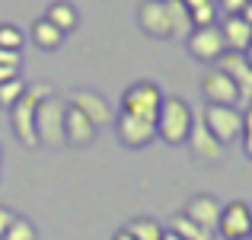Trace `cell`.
Here are the masks:
<instances>
[{
    "mask_svg": "<svg viewBox=\"0 0 252 240\" xmlns=\"http://www.w3.org/2000/svg\"><path fill=\"white\" fill-rule=\"evenodd\" d=\"M55 96L48 83H26V93L10 106V122H13V135L23 148H38L35 138V109L42 99Z\"/></svg>",
    "mask_w": 252,
    "mask_h": 240,
    "instance_id": "cell-1",
    "label": "cell"
},
{
    "mask_svg": "<svg viewBox=\"0 0 252 240\" xmlns=\"http://www.w3.org/2000/svg\"><path fill=\"white\" fill-rule=\"evenodd\" d=\"M154 122H157V138L176 148V144H185L191 125H195V112L182 96H163Z\"/></svg>",
    "mask_w": 252,
    "mask_h": 240,
    "instance_id": "cell-2",
    "label": "cell"
},
{
    "mask_svg": "<svg viewBox=\"0 0 252 240\" xmlns=\"http://www.w3.org/2000/svg\"><path fill=\"white\" fill-rule=\"evenodd\" d=\"M64 116H67V99L48 96L35 109V138L45 148H64Z\"/></svg>",
    "mask_w": 252,
    "mask_h": 240,
    "instance_id": "cell-3",
    "label": "cell"
},
{
    "mask_svg": "<svg viewBox=\"0 0 252 240\" xmlns=\"http://www.w3.org/2000/svg\"><path fill=\"white\" fill-rule=\"evenodd\" d=\"M201 122L208 125V131L223 144V148H227V144H233L236 138L243 135L246 112H243V106H217V103H208V106H204Z\"/></svg>",
    "mask_w": 252,
    "mask_h": 240,
    "instance_id": "cell-4",
    "label": "cell"
},
{
    "mask_svg": "<svg viewBox=\"0 0 252 240\" xmlns=\"http://www.w3.org/2000/svg\"><path fill=\"white\" fill-rule=\"evenodd\" d=\"M185 48L195 61H208V64H217V58L227 55V42H223V32L220 26H195L185 39Z\"/></svg>",
    "mask_w": 252,
    "mask_h": 240,
    "instance_id": "cell-5",
    "label": "cell"
},
{
    "mask_svg": "<svg viewBox=\"0 0 252 240\" xmlns=\"http://www.w3.org/2000/svg\"><path fill=\"white\" fill-rule=\"evenodd\" d=\"M115 135L125 148H147V144L157 141V122L154 119H144V116H134V112H125L115 119Z\"/></svg>",
    "mask_w": 252,
    "mask_h": 240,
    "instance_id": "cell-6",
    "label": "cell"
},
{
    "mask_svg": "<svg viewBox=\"0 0 252 240\" xmlns=\"http://www.w3.org/2000/svg\"><path fill=\"white\" fill-rule=\"evenodd\" d=\"M160 103H163V93L154 80H137V83H131L122 93V109L134 112V116H144V119H157Z\"/></svg>",
    "mask_w": 252,
    "mask_h": 240,
    "instance_id": "cell-7",
    "label": "cell"
},
{
    "mask_svg": "<svg viewBox=\"0 0 252 240\" xmlns=\"http://www.w3.org/2000/svg\"><path fill=\"white\" fill-rule=\"evenodd\" d=\"M217 68L236 83L240 106H252V64L246 61V55H240V51H227L223 58H217Z\"/></svg>",
    "mask_w": 252,
    "mask_h": 240,
    "instance_id": "cell-8",
    "label": "cell"
},
{
    "mask_svg": "<svg viewBox=\"0 0 252 240\" xmlns=\"http://www.w3.org/2000/svg\"><path fill=\"white\" fill-rule=\"evenodd\" d=\"M137 26H141V32H147L154 39H172L166 0H144L141 10H137Z\"/></svg>",
    "mask_w": 252,
    "mask_h": 240,
    "instance_id": "cell-9",
    "label": "cell"
},
{
    "mask_svg": "<svg viewBox=\"0 0 252 240\" xmlns=\"http://www.w3.org/2000/svg\"><path fill=\"white\" fill-rule=\"evenodd\" d=\"M67 103L70 106H77V109L83 112L86 119H90L96 128H102V125H109V122H115V116H112V109H109V103H105V96L102 93H96V90H86V86H80V90H74L67 96Z\"/></svg>",
    "mask_w": 252,
    "mask_h": 240,
    "instance_id": "cell-10",
    "label": "cell"
},
{
    "mask_svg": "<svg viewBox=\"0 0 252 240\" xmlns=\"http://www.w3.org/2000/svg\"><path fill=\"white\" fill-rule=\"evenodd\" d=\"M201 96L208 103H217V106H240V93H236V83L223 74L220 68H211L208 74L201 77Z\"/></svg>",
    "mask_w": 252,
    "mask_h": 240,
    "instance_id": "cell-11",
    "label": "cell"
},
{
    "mask_svg": "<svg viewBox=\"0 0 252 240\" xmlns=\"http://www.w3.org/2000/svg\"><path fill=\"white\" fill-rule=\"evenodd\" d=\"M227 240H240V237H252V218H249V205L246 202H230L220 208V221H217Z\"/></svg>",
    "mask_w": 252,
    "mask_h": 240,
    "instance_id": "cell-12",
    "label": "cell"
},
{
    "mask_svg": "<svg viewBox=\"0 0 252 240\" xmlns=\"http://www.w3.org/2000/svg\"><path fill=\"white\" fill-rule=\"evenodd\" d=\"M96 131H99L96 125L77 106L67 103V116H64V141H67V148H90L96 141Z\"/></svg>",
    "mask_w": 252,
    "mask_h": 240,
    "instance_id": "cell-13",
    "label": "cell"
},
{
    "mask_svg": "<svg viewBox=\"0 0 252 240\" xmlns=\"http://www.w3.org/2000/svg\"><path fill=\"white\" fill-rule=\"evenodd\" d=\"M185 144H189V151H191L198 160H204V163H217V160L223 157V144L217 141L214 135H211L208 125H204L201 119H195V125H191Z\"/></svg>",
    "mask_w": 252,
    "mask_h": 240,
    "instance_id": "cell-14",
    "label": "cell"
},
{
    "mask_svg": "<svg viewBox=\"0 0 252 240\" xmlns=\"http://www.w3.org/2000/svg\"><path fill=\"white\" fill-rule=\"evenodd\" d=\"M220 208H223V205L217 202L214 196H191V199H189V205H185V215H189L195 224H201V228L217 231V221H220Z\"/></svg>",
    "mask_w": 252,
    "mask_h": 240,
    "instance_id": "cell-15",
    "label": "cell"
},
{
    "mask_svg": "<svg viewBox=\"0 0 252 240\" xmlns=\"http://www.w3.org/2000/svg\"><path fill=\"white\" fill-rule=\"evenodd\" d=\"M220 32H223V42H227V51H240L243 55L252 45V26L243 16H227L223 26H220Z\"/></svg>",
    "mask_w": 252,
    "mask_h": 240,
    "instance_id": "cell-16",
    "label": "cell"
},
{
    "mask_svg": "<svg viewBox=\"0 0 252 240\" xmlns=\"http://www.w3.org/2000/svg\"><path fill=\"white\" fill-rule=\"evenodd\" d=\"M166 231H169V234H176L179 240H214V231H208V228H201V224H195L189 215H185V211H176V215L169 218Z\"/></svg>",
    "mask_w": 252,
    "mask_h": 240,
    "instance_id": "cell-17",
    "label": "cell"
},
{
    "mask_svg": "<svg viewBox=\"0 0 252 240\" xmlns=\"http://www.w3.org/2000/svg\"><path fill=\"white\" fill-rule=\"evenodd\" d=\"M45 19H48L51 26H58L64 36H67V32H74L77 26H80V16H77L74 3H67V0H55V3H48V10H45Z\"/></svg>",
    "mask_w": 252,
    "mask_h": 240,
    "instance_id": "cell-18",
    "label": "cell"
},
{
    "mask_svg": "<svg viewBox=\"0 0 252 240\" xmlns=\"http://www.w3.org/2000/svg\"><path fill=\"white\" fill-rule=\"evenodd\" d=\"M32 42H35L42 51H58L64 45V32L58 29V26H51L48 19L42 16V19L32 23Z\"/></svg>",
    "mask_w": 252,
    "mask_h": 240,
    "instance_id": "cell-19",
    "label": "cell"
},
{
    "mask_svg": "<svg viewBox=\"0 0 252 240\" xmlns=\"http://www.w3.org/2000/svg\"><path fill=\"white\" fill-rule=\"evenodd\" d=\"M185 10H189L191 26H214L217 23V0H182Z\"/></svg>",
    "mask_w": 252,
    "mask_h": 240,
    "instance_id": "cell-20",
    "label": "cell"
},
{
    "mask_svg": "<svg viewBox=\"0 0 252 240\" xmlns=\"http://www.w3.org/2000/svg\"><path fill=\"white\" fill-rule=\"evenodd\" d=\"M125 231L134 240H163V234H166V228H163L160 221H154V218H147V215H141L131 224H125Z\"/></svg>",
    "mask_w": 252,
    "mask_h": 240,
    "instance_id": "cell-21",
    "label": "cell"
},
{
    "mask_svg": "<svg viewBox=\"0 0 252 240\" xmlns=\"http://www.w3.org/2000/svg\"><path fill=\"white\" fill-rule=\"evenodd\" d=\"M166 6H169V26H172V39H189V32L195 29L191 26V19H189V10H185V3L182 0H166Z\"/></svg>",
    "mask_w": 252,
    "mask_h": 240,
    "instance_id": "cell-22",
    "label": "cell"
},
{
    "mask_svg": "<svg viewBox=\"0 0 252 240\" xmlns=\"http://www.w3.org/2000/svg\"><path fill=\"white\" fill-rule=\"evenodd\" d=\"M3 240H35V228H32V221L29 218H13V224L6 228V234Z\"/></svg>",
    "mask_w": 252,
    "mask_h": 240,
    "instance_id": "cell-23",
    "label": "cell"
},
{
    "mask_svg": "<svg viewBox=\"0 0 252 240\" xmlns=\"http://www.w3.org/2000/svg\"><path fill=\"white\" fill-rule=\"evenodd\" d=\"M26 93V83H23V77H16V80H6V83H0V106L3 109H10L13 103H16L19 96Z\"/></svg>",
    "mask_w": 252,
    "mask_h": 240,
    "instance_id": "cell-24",
    "label": "cell"
},
{
    "mask_svg": "<svg viewBox=\"0 0 252 240\" xmlns=\"http://www.w3.org/2000/svg\"><path fill=\"white\" fill-rule=\"evenodd\" d=\"M0 48H13V51L23 48V32L13 23H0Z\"/></svg>",
    "mask_w": 252,
    "mask_h": 240,
    "instance_id": "cell-25",
    "label": "cell"
},
{
    "mask_svg": "<svg viewBox=\"0 0 252 240\" xmlns=\"http://www.w3.org/2000/svg\"><path fill=\"white\" fill-rule=\"evenodd\" d=\"M240 141H243V151H246V157L252 160V109H246V122H243Z\"/></svg>",
    "mask_w": 252,
    "mask_h": 240,
    "instance_id": "cell-26",
    "label": "cell"
},
{
    "mask_svg": "<svg viewBox=\"0 0 252 240\" xmlns=\"http://www.w3.org/2000/svg\"><path fill=\"white\" fill-rule=\"evenodd\" d=\"M246 3L249 0H217V10H220L223 16H240Z\"/></svg>",
    "mask_w": 252,
    "mask_h": 240,
    "instance_id": "cell-27",
    "label": "cell"
},
{
    "mask_svg": "<svg viewBox=\"0 0 252 240\" xmlns=\"http://www.w3.org/2000/svg\"><path fill=\"white\" fill-rule=\"evenodd\" d=\"M0 64H3V68H23V51L0 48Z\"/></svg>",
    "mask_w": 252,
    "mask_h": 240,
    "instance_id": "cell-28",
    "label": "cell"
},
{
    "mask_svg": "<svg viewBox=\"0 0 252 240\" xmlns=\"http://www.w3.org/2000/svg\"><path fill=\"white\" fill-rule=\"evenodd\" d=\"M13 218H16V215H13V211L6 208V205H0V240H3L6 228H10V224H13Z\"/></svg>",
    "mask_w": 252,
    "mask_h": 240,
    "instance_id": "cell-29",
    "label": "cell"
},
{
    "mask_svg": "<svg viewBox=\"0 0 252 240\" xmlns=\"http://www.w3.org/2000/svg\"><path fill=\"white\" fill-rule=\"evenodd\" d=\"M19 77V68H3L0 64V83H6V80H16Z\"/></svg>",
    "mask_w": 252,
    "mask_h": 240,
    "instance_id": "cell-30",
    "label": "cell"
},
{
    "mask_svg": "<svg viewBox=\"0 0 252 240\" xmlns=\"http://www.w3.org/2000/svg\"><path fill=\"white\" fill-rule=\"evenodd\" d=\"M240 16H243V19H246V23L252 26V0H249L246 6H243V13H240Z\"/></svg>",
    "mask_w": 252,
    "mask_h": 240,
    "instance_id": "cell-31",
    "label": "cell"
},
{
    "mask_svg": "<svg viewBox=\"0 0 252 240\" xmlns=\"http://www.w3.org/2000/svg\"><path fill=\"white\" fill-rule=\"evenodd\" d=\"M112 240H134V237H131V234H128V231H125V228H122V231H118V234H115V237H112Z\"/></svg>",
    "mask_w": 252,
    "mask_h": 240,
    "instance_id": "cell-32",
    "label": "cell"
},
{
    "mask_svg": "<svg viewBox=\"0 0 252 240\" xmlns=\"http://www.w3.org/2000/svg\"><path fill=\"white\" fill-rule=\"evenodd\" d=\"M243 55H246V61L252 64V45H249V48H246V51H243Z\"/></svg>",
    "mask_w": 252,
    "mask_h": 240,
    "instance_id": "cell-33",
    "label": "cell"
},
{
    "mask_svg": "<svg viewBox=\"0 0 252 240\" xmlns=\"http://www.w3.org/2000/svg\"><path fill=\"white\" fill-rule=\"evenodd\" d=\"M163 240H179L176 234H169V231H166V234H163Z\"/></svg>",
    "mask_w": 252,
    "mask_h": 240,
    "instance_id": "cell-34",
    "label": "cell"
},
{
    "mask_svg": "<svg viewBox=\"0 0 252 240\" xmlns=\"http://www.w3.org/2000/svg\"><path fill=\"white\" fill-rule=\"evenodd\" d=\"M249 218H252V205H249Z\"/></svg>",
    "mask_w": 252,
    "mask_h": 240,
    "instance_id": "cell-35",
    "label": "cell"
},
{
    "mask_svg": "<svg viewBox=\"0 0 252 240\" xmlns=\"http://www.w3.org/2000/svg\"><path fill=\"white\" fill-rule=\"evenodd\" d=\"M240 240H252V237H240Z\"/></svg>",
    "mask_w": 252,
    "mask_h": 240,
    "instance_id": "cell-36",
    "label": "cell"
},
{
    "mask_svg": "<svg viewBox=\"0 0 252 240\" xmlns=\"http://www.w3.org/2000/svg\"><path fill=\"white\" fill-rule=\"evenodd\" d=\"M0 157H3V151H0Z\"/></svg>",
    "mask_w": 252,
    "mask_h": 240,
    "instance_id": "cell-37",
    "label": "cell"
},
{
    "mask_svg": "<svg viewBox=\"0 0 252 240\" xmlns=\"http://www.w3.org/2000/svg\"><path fill=\"white\" fill-rule=\"evenodd\" d=\"M249 109H252V106H249Z\"/></svg>",
    "mask_w": 252,
    "mask_h": 240,
    "instance_id": "cell-38",
    "label": "cell"
}]
</instances>
